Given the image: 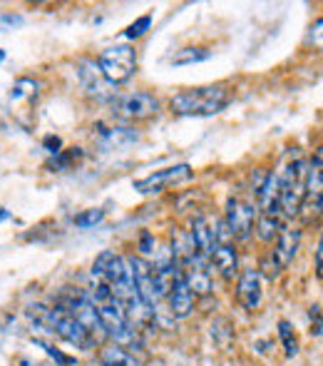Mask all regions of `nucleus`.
Segmentation results:
<instances>
[{
  "instance_id": "1",
  "label": "nucleus",
  "mask_w": 323,
  "mask_h": 366,
  "mask_svg": "<svg viewBox=\"0 0 323 366\" xmlns=\"http://www.w3.org/2000/svg\"><path fill=\"white\" fill-rule=\"evenodd\" d=\"M232 100V92L224 85H207V87H192L172 97V112L177 115H194V117H209L222 112Z\"/></svg>"
},
{
  "instance_id": "2",
  "label": "nucleus",
  "mask_w": 323,
  "mask_h": 366,
  "mask_svg": "<svg viewBox=\"0 0 323 366\" xmlns=\"http://www.w3.org/2000/svg\"><path fill=\"white\" fill-rule=\"evenodd\" d=\"M306 162L304 159H296L291 162L284 172L279 174V209L286 214V217H296L304 207L306 199Z\"/></svg>"
},
{
  "instance_id": "3",
  "label": "nucleus",
  "mask_w": 323,
  "mask_h": 366,
  "mask_svg": "<svg viewBox=\"0 0 323 366\" xmlns=\"http://www.w3.org/2000/svg\"><path fill=\"white\" fill-rule=\"evenodd\" d=\"M100 68L102 77H105L110 85H120V82H127L137 70V53L130 45H112L105 53L100 55Z\"/></svg>"
},
{
  "instance_id": "4",
  "label": "nucleus",
  "mask_w": 323,
  "mask_h": 366,
  "mask_svg": "<svg viewBox=\"0 0 323 366\" xmlns=\"http://www.w3.org/2000/svg\"><path fill=\"white\" fill-rule=\"evenodd\" d=\"M38 309H40V317H43V322L48 324V329L53 334H58L60 339H65V342L73 344V347H78V349H92V347H95V339H92L90 334H87L85 329H82L63 307H53V309L38 307Z\"/></svg>"
},
{
  "instance_id": "5",
  "label": "nucleus",
  "mask_w": 323,
  "mask_h": 366,
  "mask_svg": "<svg viewBox=\"0 0 323 366\" xmlns=\"http://www.w3.org/2000/svg\"><path fill=\"white\" fill-rule=\"evenodd\" d=\"M60 307L90 334L92 339H105V329H102V322H100V314H97V307L92 304V299L87 297V292H80V290H70L68 294L63 297Z\"/></svg>"
},
{
  "instance_id": "6",
  "label": "nucleus",
  "mask_w": 323,
  "mask_h": 366,
  "mask_svg": "<svg viewBox=\"0 0 323 366\" xmlns=\"http://www.w3.org/2000/svg\"><path fill=\"white\" fill-rule=\"evenodd\" d=\"M127 264H130V272H132V280H135V290H137V297L142 299L147 309L157 312L160 307V292H157V285H155V274H152V267L147 259L142 257H127Z\"/></svg>"
},
{
  "instance_id": "7",
  "label": "nucleus",
  "mask_w": 323,
  "mask_h": 366,
  "mask_svg": "<svg viewBox=\"0 0 323 366\" xmlns=\"http://www.w3.org/2000/svg\"><path fill=\"white\" fill-rule=\"evenodd\" d=\"M224 224H227L232 239H249L254 234V224H256L254 204L244 202V199H229Z\"/></svg>"
},
{
  "instance_id": "8",
  "label": "nucleus",
  "mask_w": 323,
  "mask_h": 366,
  "mask_svg": "<svg viewBox=\"0 0 323 366\" xmlns=\"http://www.w3.org/2000/svg\"><path fill=\"white\" fill-rule=\"evenodd\" d=\"M117 115L125 120H150L160 110V100L150 92H130L117 100Z\"/></svg>"
},
{
  "instance_id": "9",
  "label": "nucleus",
  "mask_w": 323,
  "mask_h": 366,
  "mask_svg": "<svg viewBox=\"0 0 323 366\" xmlns=\"http://www.w3.org/2000/svg\"><path fill=\"white\" fill-rule=\"evenodd\" d=\"M189 177H192V167H189V164H174V167L157 169V172H152L150 177H145V179H137L135 189L142 194L162 192V189L169 187V184L184 182V179H189Z\"/></svg>"
},
{
  "instance_id": "10",
  "label": "nucleus",
  "mask_w": 323,
  "mask_h": 366,
  "mask_svg": "<svg viewBox=\"0 0 323 366\" xmlns=\"http://www.w3.org/2000/svg\"><path fill=\"white\" fill-rule=\"evenodd\" d=\"M299 244H301V229H296V227H281L269 257L274 259V264L279 267V269H286V267L294 262L296 252H299Z\"/></svg>"
},
{
  "instance_id": "11",
  "label": "nucleus",
  "mask_w": 323,
  "mask_h": 366,
  "mask_svg": "<svg viewBox=\"0 0 323 366\" xmlns=\"http://www.w3.org/2000/svg\"><path fill=\"white\" fill-rule=\"evenodd\" d=\"M78 77H80L82 90H85L87 95L97 97V100H107V97L112 95V90H110L112 85L105 80V77H102L100 68H97L92 60H80V63H78Z\"/></svg>"
},
{
  "instance_id": "12",
  "label": "nucleus",
  "mask_w": 323,
  "mask_h": 366,
  "mask_svg": "<svg viewBox=\"0 0 323 366\" xmlns=\"http://www.w3.org/2000/svg\"><path fill=\"white\" fill-rule=\"evenodd\" d=\"M237 299L244 309L254 312L261 304V274L259 269H244L237 282Z\"/></svg>"
},
{
  "instance_id": "13",
  "label": "nucleus",
  "mask_w": 323,
  "mask_h": 366,
  "mask_svg": "<svg viewBox=\"0 0 323 366\" xmlns=\"http://www.w3.org/2000/svg\"><path fill=\"white\" fill-rule=\"evenodd\" d=\"M167 302H169V312H172L174 319H187L189 314L194 312V302H197V297H194L192 290H189V287L184 285L182 277H179L167 294Z\"/></svg>"
},
{
  "instance_id": "14",
  "label": "nucleus",
  "mask_w": 323,
  "mask_h": 366,
  "mask_svg": "<svg viewBox=\"0 0 323 366\" xmlns=\"http://www.w3.org/2000/svg\"><path fill=\"white\" fill-rule=\"evenodd\" d=\"M209 267L219 272L227 282H232L239 272V257L232 244H217L209 254Z\"/></svg>"
},
{
  "instance_id": "15",
  "label": "nucleus",
  "mask_w": 323,
  "mask_h": 366,
  "mask_svg": "<svg viewBox=\"0 0 323 366\" xmlns=\"http://www.w3.org/2000/svg\"><path fill=\"white\" fill-rule=\"evenodd\" d=\"M279 194H281L279 174L266 172L264 184H261L259 192H256V202H259L261 214H271V217H276V214H279Z\"/></svg>"
},
{
  "instance_id": "16",
  "label": "nucleus",
  "mask_w": 323,
  "mask_h": 366,
  "mask_svg": "<svg viewBox=\"0 0 323 366\" xmlns=\"http://www.w3.org/2000/svg\"><path fill=\"white\" fill-rule=\"evenodd\" d=\"M189 237H192V244L197 247V252L202 257L212 254V249L217 247V237H214V224H209L207 217H197L192 222V232H189Z\"/></svg>"
},
{
  "instance_id": "17",
  "label": "nucleus",
  "mask_w": 323,
  "mask_h": 366,
  "mask_svg": "<svg viewBox=\"0 0 323 366\" xmlns=\"http://www.w3.org/2000/svg\"><path fill=\"white\" fill-rule=\"evenodd\" d=\"M100 362L102 366H142L140 359H135V354H130L122 347H105L100 352Z\"/></svg>"
},
{
  "instance_id": "18",
  "label": "nucleus",
  "mask_w": 323,
  "mask_h": 366,
  "mask_svg": "<svg viewBox=\"0 0 323 366\" xmlns=\"http://www.w3.org/2000/svg\"><path fill=\"white\" fill-rule=\"evenodd\" d=\"M212 58V50L207 48H184V50H177V53L169 58V63L174 68H184V65H194V63H204V60Z\"/></svg>"
},
{
  "instance_id": "19",
  "label": "nucleus",
  "mask_w": 323,
  "mask_h": 366,
  "mask_svg": "<svg viewBox=\"0 0 323 366\" xmlns=\"http://www.w3.org/2000/svg\"><path fill=\"white\" fill-rule=\"evenodd\" d=\"M254 232L261 242H274L281 232V222L279 217H271V214H261V217H256Z\"/></svg>"
},
{
  "instance_id": "20",
  "label": "nucleus",
  "mask_w": 323,
  "mask_h": 366,
  "mask_svg": "<svg viewBox=\"0 0 323 366\" xmlns=\"http://www.w3.org/2000/svg\"><path fill=\"white\" fill-rule=\"evenodd\" d=\"M279 337H281V342H284V347H286V357H296V352H299V344H296V337H294V332H291L289 322L279 324Z\"/></svg>"
},
{
  "instance_id": "21",
  "label": "nucleus",
  "mask_w": 323,
  "mask_h": 366,
  "mask_svg": "<svg viewBox=\"0 0 323 366\" xmlns=\"http://www.w3.org/2000/svg\"><path fill=\"white\" fill-rule=\"evenodd\" d=\"M102 219H105V209H87V212L75 217V224H78L80 229H90V227L100 224Z\"/></svg>"
},
{
  "instance_id": "22",
  "label": "nucleus",
  "mask_w": 323,
  "mask_h": 366,
  "mask_svg": "<svg viewBox=\"0 0 323 366\" xmlns=\"http://www.w3.org/2000/svg\"><path fill=\"white\" fill-rule=\"evenodd\" d=\"M150 25H152L150 15H142V18L137 20V23H132L130 28L125 30V35H127V38H140V35H145L147 30H150Z\"/></svg>"
},
{
  "instance_id": "23",
  "label": "nucleus",
  "mask_w": 323,
  "mask_h": 366,
  "mask_svg": "<svg viewBox=\"0 0 323 366\" xmlns=\"http://www.w3.org/2000/svg\"><path fill=\"white\" fill-rule=\"evenodd\" d=\"M140 249L145 252V254H152V252H157L155 249V239H152V234H142V239H140Z\"/></svg>"
},
{
  "instance_id": "24",
  "label": "nucleus",
  "mask_w": 323,
  "mask_h": 366,
  "mask_svg": "<svg viewBox=\"0 0 323 366\" xmlns=\"http://www.w3.org/2000/svg\"><path fill=\"white\" fill-rule=\"evenodd\" d=\"M20 23H23V20L15 18V15H3V18H0V28H8V25H20Z\"/></svg>"
},
{
  "instance_id": "25",
  "label": "nucleus",
  "mask_w": 323,
  "mask_h": 366,
  "mask_svg": "<svg viewBox=\"0 0 323 366\" xmlns=\"http://www.w3.org/2000/svg\"><path fill=\"white\" fill-rule=\"evenodd\" d=\"M323 247H321V242H319V244H316V274H319L321 277V259H323Z\"/></svg>"
},
{
  "instance_id": "26",
  "label": "nucleus",
  "mask_w": 323,
  "mask_h": 366,
  "mask_svg": "<svg viewBox=\"0 0 323 366\" xmlns=\"http://www.w3.org/2000/svg\"><path fill=\"white\" fill-rule=\"evenodd\" d=\"M3 60H5V53H3V50H0V63H3Z\"/></svg>"
}]
</instances>
